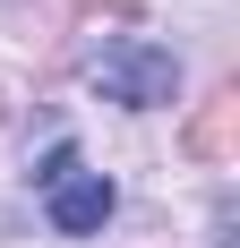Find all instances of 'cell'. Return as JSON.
Masks as SVG:
<instances>
[{
    "mask_svg": "<svg viewBox=\"0 0 240 248\" xmlns=\"http://www.w3.org/2000/svg\"><path fill=\"white\" fill-rule=\"evenodd\" d=\"M86 86L103 103H129V111H154V103L180 94V60L163 43H137V34H112V43L86 60Z\"/></svg>",
    "mask_w": 240,
    "mask_h": 248,
    "instance_id": "6da1fadb",
    "label": "cell"
},
{
    "mask_svg": "<svg viewBox=\"0 0 240 248\" xmlns=\"http://www.w3.org/2000/svg\"><path fill=\"white\" fill-rule=\"evenodd\" d=\"M34 188H43V214H51V231H103L112 223V205H120V188L103 171H86L77 163V146H51L43 154V171H34Z\"/></svg>",
    "mask_w": 240,
    "mask_h": 248,
    "instance_id": "7a4b0ae2",
    "label": "cell"
}]
</instances>
